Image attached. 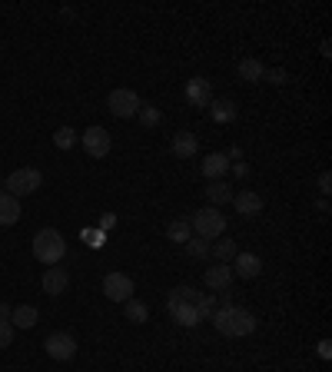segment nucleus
<instances>
[{
  "mask_svg": "<svg viewBox=\"0 0 332 372\" xmlns=\"http://www.w3.org/2000/svg\"><path fill=\"white\" fill-rule=\"evenodd\" d=\"M209 322L216 326V333L233 336V339H243V336H253L256 333V316L249 312V309H240V306L213 309Z\"/></svg>",
  "mask_w": 332,
  "mask_h": 372,
  "instance_id": "f257e3e1",
  "label": "nucleus"
},
{
  "mask_svg": "<svg viewBox=\"0 0 332 372\" xmlns=\"http://www.w3.org/2000/svg\"><path fill=\"white\" fill-rule=\"evenodd\" d=\"M34 256L43 266H57L67 256V240L60 236V230H53V226L37 230V236H34Z\"/></svg>",
  "mask_w": 332,
  "mask_h": 372,
  "instance_id": "f03ea898",
  "label": "nucleus"
},
{
  "mask_svg": "<svg viewBox=\"0 0 332 372\" xmlns=\"http://www.w3.org/2000/svg\"><path fill=\"white\" fill-rule=\"evenodd\" d=\"M190 226L196 236H203V240H219L223 233H226V216L219 213L216 206H203V209H196L190 216Z\"/></svg>",
  "mask_w": 332,
  "mask_h": 372,
  "instance_id": "7ed1b4c3",
  "label": "nucleus"
},
{
  "mask_svg": "<svg viewBox=\"0 0 332 372\" xmlns=\"http://www.w3.org/2000/svg\"><path fill=\"white\" fill-rule=\"evenodd\" d=\"M40 186H43V173L34 170V167L13 170L11 177L4 180V190L11 193V196H17V200H24V196H30V193H37Z\"/></svg>",
  "mask_w": 332,
  "mask_h": 372,
  "instance_id": "20e7f679",
  "label": "nucleus"
},
{
  "mask_svg": "<svg viewBox=\"0 0 332 372\" xmlns=\"http://www.w3.org/2000/svg\"><path fill=\"white\" fill-rule=\"evenodd\" d=\"M140 93L137 90H130V87H120V90H113L110 97H106V110L116 116V120H130V116H137L140 113Z\"/></svg>",
  "mask_w": 332,
  "mask_h": 372,
  "instance_id": "39448f33",
  "label": "nucleus"
},
{
  "mask_svg": "<svg viewBox=\"0 0 332 372\" xmlns=\"http://www.w3.org/2000/svg\"><path fill=\"white\" fill-rule=\"evenodd\" d=\"M43 349H47L50 359L67 362V359L77 356V339H74V333H50L43 339Z\"/></svg>",
  "mask_w": 332,
  "mask_h": 372,
  "instance_id": "423d86ee",
  "label": "nucleus"
},
{
  "mask_svg": "<svg viewBox=\"0 0 332 372\" xmlns=\"http://www.w3.org/2000/svg\"><path fill=\"white\" fill-rule=\"evenodd\" d=\"M103 296L110 303H127V299H133V280L127 273H106L103 276Z\"/></svg>",
  "mask_w": 332,
  "mask_h": 372,
  "instance_id": "0eeeda50",
  "label": "nucleus"
},
{
  "mask_svg": "<svg viewBox=\"0 0 332 372\" xmlns=\"http://www.w3.org/2000/svg\"><path fill=\"white\" fill-rule=\"evenodd\" d=\"M80 143H83V150H87V156H93V160H103V156L110 153V146H113V140H110V133L103 127H90L80 133Z\"/></svg>",
  "mask_w": 332,
  "mask_h": 372,
  "instance_id": "6e6552de",
  "label": "nucleus"
},
{
  "mask_svg": "<svg viewBox=\"0 0 332 372\" xmlns=\"http://www.w3.org/2000/svg\"><path fill=\"white\" fill-rule=\"evenodd\" d=\"M183 93H186V103L196 106V110H206V106L213 103V83H209L206 77H193Z\"/></svg>",
  "mask_w": 332,
  "mask_h": 372,
  "instance_id": "1a4fd4ad",
  "label": "nucleus"
},
{
  "mask_svg": "<svg viewBox=\"0 0 332 372\" xmlns=\"http://www.w3.org/2000/svg\"><path fill=\"white\" fill-rule=\"evenodd\" d=\"M230 270H233V276H240V280H256V276L263 273V259L256 256V253H236Z\"/></svg>",
  "mask_w": 332,
  "mask_h": 372,
  "instance_id": "9d476101",
  "label": "nucleus"
},
{
  "mask_svg": "<svg viewBox=\"0 0 332 372\" xmlns=\"http://www.w3.org/2000/svg\"><path fill=\"white\" fill-rule=\"evenodd\" d=\"M40 286H43V293H47V296H64L67 286H70V273H67L64 266H47Z\"/></svg>",
  "mask_w": 332,
  "mask_h": 372,
  "instance_id": "9b49d317",
  "label": "nucleus"
},
{
  "mask_svg": "<svg viewBox=\"0 0 332 372\" xmlns=\"http://www.w3.org/2000/svg\"><path fill=\"white\" fill-rule=\"evenodd\" d=\"M233 206H236L240 216H259L263 213V196L253 190H240L233 193Z\"/></svg>",
  "mask_w": 332,
  "mask_h": 372,
  "instance_id": "f8f14e48",
  "label": "nucleus"
},
{
  "mask_svg": "<svg viewBox=\"0 0 332 372\" xmlns=\"http://www.w3.org/2000/svg\"><path fill=\"white\" fill-rule=\"evenodd\" d=\"M203 280H206V286H209L213 293H223V289H230V286H233V270H230V263L209 266V270L203 273Z\"/></svg>",
  "mask_w": 332,
  "mask_h": 372,
  "instance_id": "ddd939ff",
  "label": "nucleus"
},
{
  "mask_svg": "<svg viewBox=\"0 0 332 372\" xmlns=\"http://www.w3.org/2000/svg\"><path fill=\"white\" fill-rule=\"evenodd\" d=\"M173 153H177L179 160H193V156L200 153V140H196L193 130H179L177 137H173Z\"/></svg>",
  "mask_w": 332,
  "mask_h": 372,
  "instance_id": "4468645a",
  "label": "nucleus"
},
{
  "mask_svg": "<svg viewBox=\"0 0 332 372\" xmlns=\"http://www.w3.org/2000/svg\"><path fill=\"white\" fill-rule=\"evenodd\" d=\"M230 167H233V163L226 160V153H206V160H203V177H206V180H223Z\"/></svg>",
  "mask_w": 332,
  "mask_h": 372,
  "instance_id": "2eb2a0df",
  "label": "nucleus"
},
{
  "mask_svg": "<svg viewBox=\"0 0 332 372\" xmlns=\"http://www.w3.org/2000/svg\"><path fill=\"white\" fill-rule=\"evenodd\" d=\"M200 299L203 293L200 289H193V286H177V289H170V299H166V306H200Z\"/></svg>",
  "mask_w": 332,
  "mask_h": 372,
  "instance_id": "dca6fc26",
  "label": "nucleus"
},
{
  "mask_svg": "<svg viewBox=\"0 0 332 372\" xmlns=\"http://www.w3.org/2000/svg\"><path fill=\"white\" fill-rule=\"evenodd\" d=\"M37 319H40V312H37V306H30V303L11 309V326L13 329H34Z\"/></svg>",
  "mask_w": 332,
  "mask_h": 372,
  "instance_id": "f3484780",
  "label": "nucleus"
},
{
  "mask_svg": "<svg viewBox=\"0 0 332 372\" xmlns=\"http://www.w3.org/2000/svg\"><path fill=\"white\" fill-rule=\"evenodd\" d=\"M20 200L11 196V193H0V226H13L17 219H20Z\"/></svg>",
  "mask_w": 332,
  "mask_h": 372,
  "instance_id": "a211bd4d",
  "label": "nucleus"
},
{
  "mask_svg": "<svg viewBox=\"0 0 332 372\" xmlns=\"http://www.w3.org/2000/svg\"><path fill=\"white\" fill-rule=\"evenodd\" d=\"M206 193V200H209V206H223V203H233V186L230 183H223V180H213L209 186H203Z\"/></svg>",
  "mask_w": 332,
  "mask_h": 372,
  "instance_id": "6ab92c4d",
  "label": "nucleus"
},
{
  "mask_svg": "<svg viewBox=\"0 0 332 372\" xmlns=\"http://www.w3.org/2000/svg\"><path fill=\"white\" fill-rule=\"evenodd\" d=\"M206 110H209V116H213L216 123H233V120H236V113H240L233 100H213Z\"/></svg>",
  "mask_w": 332,
  "mask_h": 372,
  "instance_id": "aec40b11",
  "label": "nucleus"
},
{
  "mask_svg": "<svg viewBox=\"0 0 332 372\" xmlns=\"http://www.w3.org/2000/svg\"><path fill=\"white\" fill-rule=\"evenodd\" d=\"M263 77H266V67L259 64L256 57H246V60H240V80H243V83H259Z\"/></svg>",
  "mask_w": 332,
  "mask_h": 372,
  "instance_id": "412c9836",
  "label": "nucleus"
},
{
  "mask_svg": "<svg viewBox=\"0 0 332 372\" xmlns=\"http://www.w3.org/2000/svg\"><path fill=\"white\" fill-rule=\"evenodd\" d=\"M123 316H127V322H133V326H143V322L150 319V306L143 303V299H127L123 303Z\"/></svg>",
  "mask_w": 332,
  "mask_h": 372,
  "instance_id": "4be33fe9",
  "label": "nucleus"
},
{
  "mask_svg": "<svg viewBox=\"0 0 332 372\" xmlns=\"http://www.w3.org/2000/svg\"><path fill=\"white\" fill-rule=\"evenodd\" d=\"M166 236L173 240V243H186L193 236V226H190V219H173L170 226H166Z\"/></svg>",
  "mask_w": 332,
  "mask_h": 372,
  "instance_id": "5701e85b",
  "label": "nucleus"
},
{
  "mask_svg": "<svg viewBox=\"0 0 332 372\" xmlns=\"http://www.w3.org/2000/svg\"><path fill=\"white\" fill-rule=\"evenodd\" d=\"M209 253L216 256V263H230L240 249H236V240H219V243H209Z\"/></svg>",
  "mask_w": 332,
  "mask_h": 372,
  "instance_id": "b1692460",
  "label": "nucleus"
},
{
  "mask_svg": "<svg viewBox=\"0 0 332 372\" xmlns=\"http://www.w3.org/2000/svg\"><path fill=\"white\" fill-rule=\"evenodd\" d=\"M74 143H77V130L74 127L53 130V146H57V150H74Z\"/></svg>",
  "mask_w": 332,
  "mask_h": 372,
  "instance_id": "393cba45",
  "label": "nucleus"
},
{
  "mask_svg": "<svg viewBox=\"0 0 332 372\" xmlns=\"http://www.w3.org/2000/svg\"><path fill=\"white\" fill-rule=\"evenodd\" d=\"M137 116H140V123H143V127H150V130L163 123V113L156 110L153 103H143V106H140V113H137Z\"/></svg>",
  "mask_w": 332,
  "mask_h": 372,
  "instance_id": "a878e982",
  "label": "nucleus"
},
{
  "mask_svg": "<svg viewBox=\"0 0 332 372\" xmlns=\"http://www.w3.org/2000/svg\"><path fill=\"white\" fill-rule=\"evenodd\" d=\"M186 253H190L193 259H203V256H209V240H203V236H190L186 240Z\"/></svg>",
  "mask_w": 332,
  "mask_h": 372,
  "instance_id": "bb28decb",
  "label": "nucleus"
},
{
  "mask_svg": "<svg viewBox=\"0 0 332 372\" xmlns=\"http://www.w3.org/2000/svg\"><path fill=\"white\" fill-rule=\"evenodd\" d=\"M13 343V326L11 319H0V349H7Z\"/></svg>",
  "mask_w": 332,
  "mask_h": 372,
  "instance_id": "cd10ccee",
  "label": "nucleus"
},
{
  "mask_svg": "<svg viewBox=\"0 0 332 372\" xmlns=\"http://www.w3.org/2000/svg\"><path fill=\"white\" fill-rule=\"evenodd\" d=\"M263 80H269V83L282 87V83H289V74H286L282 67H276V70H266V77H263Z\"/></svg>",
  "mask_w": 332,
  "mask_h": 372,
  "instance_id": "c85d7f7f",
  "label": "nucleus"
},
{
  "mask_svg": "<svg viewBox=\"0 0 332 372\" xmlns=\"http://www.w3.org/2000/svg\"><path fill=\"white\" fill-rule=\"evenodd\" d=\"M319 190L322 193H332V173H322V177H319Z\"/></svg>",
  "mask_w": 332,
  "mask_h": 372,
  "instance_id": "c756f323",
  "label": "nucleus"
},
{
  "mask_svg": "<svg viewBox=\"0 0 332 372\" xmlns=\"http://www.w3.org/2000/svg\"><path fill=\"white\" fill-rule=\"evenodd\" d=\"M233 306V296H230V289H223L219 293V309H230Z\"/></svg>",
  "mask_w": 332,
  "mask_h": 372,
  "instance_id": "7c9ffc66",
  "label": "nucleus"
},
{
  "mask_svg": "<svg viewBox=\"0 0 332 372\" xmlns=\"http://www.w3.org/2000/svg\"><path fill=\"white\" fill-rule=\"evenodd\" d=\"M233 173H236L240 180H246V177H249V167H246V163H236V167H233Z\"/></svg>",
  "mask_w": 332,
  "mask_h": 372,
  "instance_id": "2f4dec72",
  "label": "nucleus"
},
{
  "mask_svg": "<svg viewBox=\"0 0 332 372\" xmlns=\"http://www.w3.org/2000/svg\"><path fill=\"white\" fill-rule=\"evenodd\" d=\"M332 343H329V339H322V343H319V356H322V359H329V356H332Z\"/></svg>",
  "mask_w": 332,
  "mask_h": 372,
  "instance_id": "473e14b6",
  "label": "nucleus"
},
{
  "mask_svg": "<svg viewBox=\"0 0 332 372\" xmlns=\"http://www.w3.org/2000/svg\"><path fill=\"white\" fill-rule=\"evenodd\" d=\"M0 319H11V306L7 303H0Z\"/></svg>",
  "mask_w": 332,
  "mask_h": 372,
  "instance_id": "72a5a7b5",
  "label": "nucleus"
}]
</instances>
